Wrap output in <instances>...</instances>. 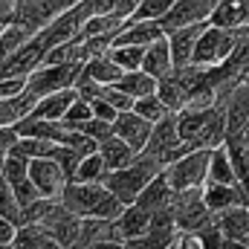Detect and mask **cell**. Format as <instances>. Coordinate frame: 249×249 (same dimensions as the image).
<instances>
[{
  "label": "cell",
  "mask_w": 249,
  "mask_h": 249,
  "mask_svg": "<svg viewBox=\"0 0 249 249\" xmlns=\"http://www.w3.org/2000/svg\"><path fill=\"white\" fill-rule=\"evenodd\" d=\"M75 99H78L75 87H67V90H58V93L41 96V99L35 102V107H32V113H29V116H38V119H55V122H61L64 116H67V110H70V105H72Z\"/></svg>",
  "instance_id": "9a60e30c"
},
{
  "label": "cell",
  "mask_w": 249,
  "mask_h": 249,
  "mask_svg": "<svg viewBox=\"0 0 249 249\" xmlns=\"http://www.w3.org/2000/svg\"><path fill=\"white\" fill-rule=\"evenodd\" d=\"M209 157H212V148H194V151L183 154L180 160L168 162L162 168V174H165V180L171 183L174 191H180V188H200V186H206V180H209Z\"/></svg>",
  "instance_id": "7a4b0ae2"
},
{
  "label": "cell",
  "mask_w": 249,
  "mask_h": 249,
  "mask_svg": "<svg viewBox=\"0 0 249 249\" xmlns=\"http://www.w3.org/2000/svg\"><path fill=\"white\" fill-rule=\"evenodd\" d=\"M165 249H180V247H177V241H174V244H171V247H165Z\"/></svg>",
  "instance_id": "7dc6e473"
},
{
  "label": "cell",
  "mask_w": 249,
  "mask_h": 249,
  "mask_svg": "<svg viewBox=\"0 0 249 249\" xmlns=\"http://www.w3.org/2000/svg\"><path fill=\"white\" fill-rule=\"evenodd\" d=\"M78 130H84L87 136H93L96 142H102V139H107V136H113V122H107V119H90V122H84Z\"/></svg>",
  "instance_id": "f35d334b"
},
{
  "label": "cell",
  "mask_w": 249,
  "mask_h": 249,
  "mask_svg": "<svg viewBox=\"0 0 249 249\" xmlns=\"http://www.w3.org/2000/svg\"><path fill=\"white\" fill-rule=\"evenodd\" d=\"M177 241V229L168 226H151V232L124 241V249H165Z\"/></svg>",
  "instance_id": "83f0119b"
},
{
  "label": "cell",
  "mask_w": 249,
  "mask_h": 249,
  "mask_svg": "<svg viewBox=\"0 0 249 249\" xmlns=\"http://www.w3.org/2000/svg\"><path fill=\"white\" fill-rule=\"evenodd\" d=\"M217 0H174V6L168 9V15L160 20L165 35L180 29V26H191V23H209L212 12H214Z\"/></svg>",
  "instance_id": "9c48e42d"
},
{
  "label": "cell",
  "mask_w": 249,
  "mask_h": 249,
  "mask_svg": "<svg viewBox=\"0 0 249 249\" xmlns=\"http://www.w3.org/2000/svg\"><path fill=\"white\" fill-rule=\"evenodd\" d=\"M90 119H93V107H90V102L75 99V102L70 105L67 116H64V124H67V127H81V124L90 122Z\"/></svg>",
  "instance_id": "e575fe53"
},
{
  "label": "cell",
  "mask_w": 249,
  "mask_h": 249,
  "mask_svg": "<svg viewBox=\"0 0 249 249\" xmlns=\"http://www.w3.org/2000/svg\"><path fill=\"white\" fill-rule=\"evenodd\" d=\"M53 160H58V165L67 171V177L72 180V174H75V168H78V162H81V154H75L70 145H58L55 154H53Z\"/></svg>",
  "instance_id": "74e56055"
},
{
  "label": "cell",
  "mask_w": 249,
  "mask_h": 249,
  "mask_svg": "<svg viewBox=\"0 0 249 249\" xmlns=\"http://www.w3.org/2000/svg\"><path fill=\"white\" fill-rule=\"evenodd\" d=\"M223 249H249V244H247V241H226Z\"/></svg>",
  "instance_id": "f6af8a7d"
},
{
  "label": "cell",
  "mask_w": 249,
  "mask_h": 249,
  "mask_svg": "<svg viewBox=\"0 0 249 249\" xmlns=\"http://www.w3.org/2000/svg\"><path fill=\"white\" fill-rule=\"evenodd\" d=\"M171 212L177 232H197L212 220V209L203 200V186L200 188H180L171 197Z\"/></svg>",
  "instance_id": "3957f363"
},
{
  "label": "cell",
  "mask_w": 249,
  "mask_h": 249,
  "mask_svg": "<svg viewBox=\"0 0 249 249\" xmlns=\"http://www.w3.org/2000/svg\"><path fill=\"white\" fill-rule=\"evenodd\" d=\"M212 220L223 232L226 241H247L249 238V206H229L223 212H212Z\"/></svg>",
  "instance_id": "8fae6325"
},
{
  "label": "cell",
  "mask_w": 249,
  "mask_h": 249,
  "mask_svg": "<svg viewBox=\"0 0 249 249\" xmlns=\"http://www.w3.org/2000/svg\"><path fill=\"white\" fill-rule=\"evenodd\" d=\"M142 70L151 72L154 78H162L174 70V58H171V47H168V35L157 38L154 44L145 47V61H142Z\"/></svg>",
  "instance_id": "d6986e66"
},
{
  "label": "cell",
  "mask_w": 249,
  "mask_h": 249,
  "mask_svg": "<svg viewBox=\"0 0 249 249\" xmlns=\"http://www.w3.org/2000/svg\"><path fill=\"white\" fill-rule=\"evenodd\" d=\"M177 247L180 249H203L200 232H177Z\"/></svg>",
  "instance_id": "60d3db41"
},
{
  "label": "cell",
  "mask_w": 249,
  "mask_h": 249,
  "mask_svg": "<svg viewBox=\"0 0 249 249\" xmlns=\"http://www.w3.org/2000/svg\"><path fill=\"white\" fill-rule=\"evenodd\" d=\"M165 29L160 20H124V26L116 32L113 44H136V47H148L157 38H162Z\"/></svg>",
  "instance_id": "5bb4252c"
},
{
  "label": "cell",
  "mask_w": 249,
  "mask_h": 249,
  "mask_svg": "<svg viewBox=\"0 0 249 249\" xmlns=\"http://www.w3.org/2000/svg\"><path fill=\"white\" fill-rule=\"evenodd\" d=\"M41 249H67V247H64L61 241H55L53 235H44L41 232Z\"/></svg>",
  "instance_id": "ee69618b"
},
{
  "label": "cell",
  "mask_w": 249,
  "mask_h": 249,
  "mask_svg": "<svg viewBox=\"0 0 249 249\" xmlns=\"http://www.w3.org/2000/svg\"><path fill=\"white\" fill-rule=\"evenodd\" d=\"M105 174H107V165H105L102 154L96 151V154L81 157V162H78V168H75L72 180H78V183H102V180H105Z\"/></svg>",
  "instance_id": "f1b7e54d"
},
{
  "label": "cell",
  "mask_w": 249,
  "mask_h": 249,
  "mask_svg": "<svg viewBox=\"0 0 249 249\" xmlns=\"http://www.w3.org/2000/svg\"><path fill=\"white\" fill-rule=\"evenodd\" d=\"M29 177L35 188L41 191V197H61L70 177L58 165V160L53 157H38V160H29Z\"/></svg>",
  "instance_id": "ba28073f"
},
{
  "label": "cell",
  "mask_w": 249,
  "mask_h": 249,
  "mask_svg": "<svg viewBox=\"0 0 249 249\" xmlns=\"http://www.w3.org/2000/svg\"><path fill=\"white\" fill-rule=\"evenodd\" d=\"M99 154H102V160H105L107 171H116V168L130 165V162L136 160V154H139V151H133L122 136H116V133H113V136H107V139H102V142H99Z\"/></svg>",
  "instance_id": "44dd1931"
},
{
  "label": "cell",
  "mask_w": 249,
  "mask_h": 249,
  "mask_svg": "<svg viewBox=\"0 0 249 249\" xmlns=\"http://www.w3.org/2000/svg\"><path fill=\"white\" fill-rule=\"evenodd\" d=\"M81 67L84 64H41L38 70L29 72V81H26V90L32 96H50V93H58L75 84V78L81 75Z\"/></svg>",
  "instance_id": "8992f818"
},
{
  "label": "cell",
  "mask_w": 249,
  "mask_h": 249,
  "mask_svg": "<svg viewBox=\"0 0 249 249\" xmlns=\"http://www.w3.org/2000/svg\"><path fill=\"white\" fill-rule=\"evenodd\" d=\"M151 130H154V122H148L136 110H124V113L116 116V122H113V133L122 136L133 151H145V145L151 139Z\"/></svg>",
  "instance_id": "30bf717a"
},
{
  "label": "cell",
  "mask_w": 249,
  "mask_h": 249,
  "mask_svg": "<svg viewBox=\"0 0 249 249\" xmlns=\"http://www.w3.org/2000/svg\"><path fill=\"white\" fill-rule=\"evenodd\" d=\"M157 81H160V78H154V75H151V72H145V70H127V72H122V78H119L116 84L122 87L127 96L142 99V96L157 93Z\"/></svg>",
  "instance_id": "cb8c5ba5"
},
{
  "label": "cell",
  "mask_w": 249,
  "mask_h": 249,
  "mask_svg": "<svg viewBox=\"0 0 249 249\" xmlns=\"http://www.w3.org/2000/svg\"><path fill=\"white\" fill-rule=\"evenodd\" d=\"M0 29H3V23H0Z\"/></svg>",
  "instance_id": "681fc988"
},
{
  "label": "cell",
  "mask_w": 249,
  "mask_h": 249,
  "mask_svg": "<svg viewBox=\"0 0 249 249\" xmlns=\"http://www.w3.org/2000/svg\"><path fill=\"white\" fill-rule=\"evenodd\" d=\"M26 81L29 75H0V99H15L26 93Z\"/></svg>",
  "instance_id": "8d00e7d4"
},
{
  "label": "cell",
  "mask_w": 249,
  "mask_h": 249,
  "mask_svg": "<svg viewBox=\"0 0 249 249\" xmlns=\"http://www.w3.org/2000/svg\"><path fill=\"white\" fill-rule=\"evenodd\" d=\"M209 23L223 29H241L249 23V0H217Z\"/></svg>",
  "instance_id": "2e32d148"
},
{
  "label": "cell",
  "mask_w": 249,
  "mask_h": 249,
  "mask_svg": "<svg viewBox=\"0 0 249 249\" xmlns=\"http://www.w3.org/2000/svg\"><path fill=\"white\" fill-rule=\"evenodd\" d=\"M223 145L229 151V160H232L238 186L244 188V191H249V142H244L241 136H226Z\"/></svg>",
  "instance_id": "603a6c76"
},
{
  "label": "cell",
  "mask_w": 249,
  "mask_h": 249,
  "mask_svg": "<svg viewBox=\"0 0 249 249\" xmlns=\"http://www.w3.org/2000/svg\"><path fill=\"white\" fill-rule=\"evenodd\" d=\"M78 0H15V20L32 26L35 32L44 29L53 18H58L70 6H75Z\"/></svg>",
  "instance_id": "52a82bcc"
},
{
  "label": "cell",
  "mask_w": 249,
  "mask_h": 249,
  "mask_svg": "<svg viewBox=\"0 0 249 249\" xmlns=\"http://www.w3.org/2000/svg\"><path fill=\"white\" fill-rule=\"evenodd\" d=\"M157 96L168 105V110H171V113L183 110V107H186V99H188V96H186V87L180 84V78H177V72H174V70L157 81Z\"/></svg>",
  "instance_id": "d4e9b609"
},
{
  "label": "cell",
  "mask_w": 249,
  "mask_h": 249,
  "mask_svg": "<svg viewBox=\"0 0 249 249\" xmlns=\"http://www.w3.org/2000/svg\"><path fill=\"white\" fill-rule=\"evenodd\" d=\"M38 96H32L29 90L15 96V99H0V127H15L20 119H26L35 107Z\"/></svg>",
  "instance_id": "7402d4cb"
},
{
  "label": "cell",
  "mask_w": 249,
  "mask_h": 249,
  "mask_svg": "<svg viewBox=\"0 0 249 249\" xmlns=\"http://www.w3.org/2000/svg\"><path fill=\"white\" fill-rule=\"evenodd\" d=\"M171 197H174V188L165 180V174H157L148 186L142 188V194L136 197L139 206H145L151 214L154 212H162V209H171Z\"/></svg>",
  "instance_id": "ffe728a7"
},
{
  "label": "cell",
  "mask_w": 249,
  "mask_h": 249,
  "mask_svg": "<svg viewBox=\"0 0 249 249\" xmlns=\"http://www.w3.org/2000/svg\"><path fill=\"white\" fill-rule=\"evenodd\" d=\"M241 139H244V142H249V119H247V124H244V130H241Z\"/></svg>",
  "instance_id": "bcb514c9"
},
{
  "label": "cell",
  "mask_w": 249,
  "mask_h": 249,
  "mask_svg": "<svg viewBox=\"0 0 249 249\" xmlns=\"http://www.w3.org/2000/svg\"><path fill=\"white\" fill-rule=\"evenodd\" d=\"M0 249H12V244H9V247H0Z\"/></svg>",
  "instance_id": "c3c4849f"
},
{
  "label": "cell",
  "mask_w": 249,
  "mask_h": 249,
  "mask_svg": "<svg viewBox=\"0 0 249 249\" xmlns=\"http://www.w3.org/2000/svg\"><path fill=\"white\" fill-rule=\"evenodd\" d=\"M12 249H41V229L32 223L18 226V232L12 238Z\"/></svg>",
  "instance_id": "836d02e7"
},
{
  "label": "cell",
  "mask_w": 249,
  "mask_h": 249,
  "mask_svg": "<svg viewBox=\"0 0 249 249\" xmlns=\"http://www.w3.org/2000/svg\"><path fill=\"white\" fill-rule=\"evenodd\" d=\"M247 244H249V238H247Z\"/></svg>",
  "instance_id": "f907efd6"
},
{
  "label": "cell",
  "mask_w": 249,
  "mask_h": 249,
  "mask_svg": "<svg viewBox=\"0 0 249 249\" xmlns=\"http://www.w3.org/2000/svg\"><path fill=\"white\" fill-rule=\"evenodd\" d=\"M209 183H238L235 177V168H232V160H229V151L226 145H217L212 148V157H209Z\"/></svg>",
  "instance_id": "484cf974"
},
{
  "label": "cell",
  "mask_w": 249,
  "mask_h": 249,
  "mask_svg": "<svg viewBox=\"0 0 249 249\" xmlns=\"http://www.w3.org/2000/svg\"><path fill=\"white\" fill-rule=\"evenodd\" d=\"M203 200H206V206H209L212 212H223V209H229V206H249V191H244L238 183L226 186V183H209V180H206V186H203Z\"/></svg>",
  "instance_id": "7c38bea8"
},
{
  "label": "cell",
  "mask_w": 249,
  "mask_h": 249,
  "mask_svg": "<svg viewBox=\"0 0 249 249\" xmlns=\"http://www.w3.org/2000/svg\"><path fill=\"white\" fill-rule=\"evenodd\" d=\"M58 148V142H50V139H35V136H18L15 148L18 154H23L26 160H38V157H53Z\"/></svg>",
  "instance_id": "4dcf8cb0"
},
{
  "label": "cell",
  "mask_w": 249,
  "mask_h": 249,
  "mask_svg": "<svg viewBox=\"0 0 249 249\" xmlns=\"http://www.w3.org/2000/svg\"><path fill=\"white\" fill-rule=\"evenodd\" d=\"M145 151H148V154H154L162 165H168V162L180 160L183 154L194 151V148H191L188 142H183V139H180V130H177V116H174V113H168L165 119H160V122L154 124V130H151V139H148Z\"/></svg>",
  "instance_id": "5b68a950"
},
{
  "label": "cell",
  "mask_w": 249,
  "mask_h": 249,
  "mask_svg": "<svg viewBox=\"0 0 249 249\" xmlns=\"http://www.w3.org/2000/svg\"><path fill=\"white\" fill-rule=\"evenodd\" d=\"M171 6H174V0H139V6L133 9V15L127 20H162Z\"/></svg>",
  "instance_id": "d6a6232c"
},
{
  "label": "cell",
  "mask_w": 249,
  "mask_h": 249,
  "mask_svg": "<svg viewBox=\"0 0 249 249\" xmlns=\"http://www.w3.org/2000/svg\"><path fill=\"white\" fill-rule=\"evenodd\" d=\"M32 38H35V29H32V26L20 23V20H15V18L6 20L3 29H0V64L6 61L9 55H15L20 47H26Z\"/></svg>",
  "instance_id": "ac0fdd59"
},
{
  "label": "cell",
  "mask_w": 249,
  "mask_h": 249,
  "mask_svg": "<svg viewBox=\"0 0 249 249\" xmlns=\"http://www.w3.org/2000/svg\"><path fill=\"white\" fill-rule=\"evenodd\" d=\"M75 249H124V244H119V241H96V244H84V247H75Z\"/></svg>",
  "instance_id": "7bdbcfd3"
},
{
  "label": "cell",
  "mask_w": 249,
  "mask_h": 249,
  "mask_svg": "<svg viewBox=\"0 0 249 249\" xmlns=\"http://www.w3.org/2000/svg\"><path fill=\"white\" fill-rule=\"evenodd\" d=\"M84 72H87L90 78H96L99 84H116V81L122 78L124 70L113 61L107 53H102V55H96V58L84 61Z\"/></svg>",
  "instance_id": "4316f807"
},
{
  "label": "cell",
  "mask_w": 249,
  "mask_h": 249,
  "mask_svg": "<svg viewBox=\"0 0 249 249\" xmlns=\"http://www.w3.org/2000/svg\"><path fill=\"white\" fill-rule=\"evenodd\" d=\"M162 168H165V165H162L154 154L139 151L136 160H133L130 165L116 168V171H107L102 183H105V186L110 188L124 206H127V203H136V197L142 194V188L148 186L157 174H162Z\"/></svg>",
  "instance_id": "6da1fadb"
},
{
  "label": "cell",
  "mask_w": 249,
  "mask_h": 249,
  "mask_svg": "<svg viewBox=\"0 0 249 249\" xmlns=\"http://www.w3.org/2000/svg\"><path fill=\"white\" fill-rule=\"evenodd\" d=\"M15 232H18V226H15L9 217H3V214H0V247H9V244H12V238H15Z\"/></svg>",
  "instance_id": "b9f144b4"
},
{
  "label": "cell",
  "mask_w": 249,
  "mask_h": 249,
  "mask_svg": "<svg viewBox=\"0 0 249 249\" xmlns=\"http://www.w3.org/2000/svg\"><path fill=\"white\" fill-rule=\"evenodd\" d=\"M206 26L209 23H191V26H180V29L168 32V47H171L174 67H186V64L194 61V47H197V38Z\"/></svg>",
  "instance_id": "4fadbf2b"
},
{
  "label": "cell",
  "mask_w": 249,
  "mask_h": 249,
  "mask_svg": "<svg viewBox=\"0 0 249 249\" xmlns=\"http://www.w3.org/2000/svg\"><path fill=\"white\" fill-rule=\"evenodd\" d=\"M151 212L139 203H127L124 212L116 217V229L122 235V241H130V238H139L145 232H151Z\"/></svg>",
  "instance_id": "e0dca14e"
},
{
  "label": "cell",
  "mask_w": 249,
  "mask_h": 249,
  "mask_svg": "<svg viewBox=\"0 0 249 249\" xmlns=\"http://www.w3.org/2000/svg\"><path fill=\"white\" fill-rule=\"evenodd\" d=\"M235 41H238L235 29H223V26L209 23V26L200 32V38H197L194 61L191 64H200V67H217V64H223L232 55Z\"/></svg>",
  "instance_id": "277c9868"
},
{
  "label": "cell",
  "mask_w": 249,
  "mask_h": 249,
  "mask_svg": "<svg viewBox=\"0 0 249 249\" xmlns=\"http://www.w3.org/2000/svg\"><path fill=\"white\" fill-rule=\"evenodd\" d=\"M107 55L119 64L124 72H127V70H142L145 47H136V44H113V47L107 50Z\"/></svg>",
  "instance_id": "f546056e"
},
{
  "label": "cell",
  "mask_w": 249,
  "mask_h": 249,
  "mask_svg": "<svg viewBox=\"0 0 249 249\" xmlns=\"http://www.w3.org/2000/svg\"><path fill=\"white\" fill-rule=\"evenodd\" d=\"M90 107H93V116L96 119H107V122H116V116H119V110L105 99V96H96L93 102H90Z\"/></svg>",
  "instance_id": "ab89813d"
},
{
  "label": "cell",
  "mask_w": 249,
  "mask_h": 249,
  "mask_svg": "<svg viewBox=\"0 0 249 249\" xmlns=\"http://www.w3.org/2000/svg\"><path fill=\"white\" fill-rule=\"evenodd\" d=\"M102 96H105V99H107V102H110L119 113H124V110H133V102H136L133 96H127V93H124L119 84H105V87H102Z\"/></svg>",
  "instance_id": "d590c367"
},
{
  "label": "cell",
  "mask_w": 249,
  "mask_h": 249,
  "mask_svg": "<svg viewBox=\"0 0 249 249\" xmlns=\"http://www.w3.org/2000/svg\"><path fill=\"white\" fill-rule=\"evenodd\" d=\"M133 110L139 113V116H145L148 122H160V119H165L171 110H168V105L157 96V93H151V96H142V99H136L133 102Z\"/></svg>",
  "instance_id": "1f68e13d"
}]
</instances>
